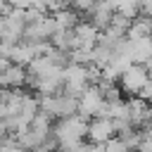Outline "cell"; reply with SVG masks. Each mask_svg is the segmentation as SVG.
<instances>
[{
  "mask_svg": "<svg viewBox=\"0 0 152 152\" xmlns=\"http://www.w3.org/2000/svg\"><path fill=\"white\" fill-rule=\"evenodd\" d=\"M147 76H150V71H147L145 64L131 62V64L119 74L116 83H119L121 93H126V95H140V90H142L145 83H147Z\"/></svg>",
  "mask_w": 152,
  "mask_h": 152,
  "instance_id": "obj_1",
  "label": "cell"
},
{
  "mask_svg": "<svg viewBox=\"0 0 152 152\" xmlns=\"http://www.w3.org/2000/svg\"><path fill=\"white\" fill-rule=\"evenodd\" d=\"M55 31H57V24H55L52 14H45V17L36 19V21H28V24L24 26V36H21V40H24V43H28V45L45 43V40H50V38H52V33H55Z\"/></svg>",
  "mask_w": 152,
  "mask_h": 152,
  "instance_id": "obj_2",
  "label": "cell"
},
{
  "mask_svg": "<svg viewBox=\"0 0 152 152\" xmlns=\"http://www.w3.org/2000/svg\"><path fill=\"white\" fill-rule=\"evenodd\" d=\"M62 76H64L62 93H66L71 97H78L88 88V69H86V64H69L62 71Z\"/></svg>",
  "mask_w": 152,
  "mask_h": 152,
  "instance_id": "obj_3",
  "label": "cell"
},
{
  "mask_svg": "<svg viewBox=\"0 0 152 152\" xmlns=\"http://www.w3.org/2000/svg\"><path fill=\"white\" fill-rule=\"evenodd\" d=\"M104 107V97L100 93L97 86H88L81 95H78V114L86 116V119H93V116H100Z\"/></svg>",
  "mask_w": 152,
  "mask_h": 152,
  "instance_id": "obj_4",
  "label": "cell"
},
{
  "mask_svg": "<svg viewBox=\"0 0 152 152\" xmlns=\"http://www.w3.org/2000/svg\"><path fill=\"white\" fill-rule=\"evenodd\" d=\"M109 138H114V126H112L109 116H93V119H88V133H86L88 142H107Z\"/></svg>",
  "mask_w": 152,
  "mask_h": 152,
  "instance_id": "obj_5",
  "label": "cell"
},
{
  "mask_svg": "<svg viewBox=\"0 0 152 152\" xmlns=\"http://www.w3.org/2000/svg\"><path fill=\"white\" fill-rule=\"evenodd\" d=\"M50 45L57 50H64V52H74V50H78V38L74 33V28H57L50 38Z\"/></svg>",
  "mask_w": 152,
  "mask_h": 152,
  "instance_id": "obj_6",
  "label": "cell"
},
{
  "mask_svg": "<svg viewBox=\"0 0 152 152\" xmlns=\"http://www.w3.org/2000/svg\"><path fill=\"white\" fill-rule=\"evenodd\" d=\"M52 19H55L57 28H74L83 17H81L76 10H71L69 5H64V7H59V10H55V12H52Z\"/></svg>",
  "mask_w": 152,
  "mask_h": 152,
  "instance_id": "obj_7",
  "label": "cell"
},
{
  "mask_svg": "<svg viewBox=\"0 0 152 152\" xmlns=\"http://www.w3.org/2000/svg\"><path fill=\"white\" fill-rule=\"evenodd\" d=\"M93 5H95V0H74L69 7H71V10H76L81 17H86V14L93 10Z\"/></svg>",
  "mask_w": 152,
  "mask_h": 152,
  "instance_id": "obj_8",
  "label": "cell"
},
{
  "mask_svg": "<svg viewBox=\"0 0 152 152\" xmlns=\"http://www.w3.org/2000/svg\"><path fill=\"white\" fill-rule=\"evenodd\" d=\"M102 152H126V147H124V142H121V140L109 138V140L102 145Z\"/></svg>",
  "mask_w": 152,
  "mask_h": 152,
  "instance_id": "obj_9",
  "label": "cell"
},
{
  "mask_svg": "<svg viewBox=\"0 0 152 152\" xmlns=\"http://www.w3.org/2000/svg\"><path fill=\"white\" fill-rule=\"evenodd\" d=\"M140 14L152 19V0H140Z\"/></svg>",
  "mask_w": 152,
  "mask_h": 152,
  "instance_id": "obj_10",
  "label": "cell"
},
{
  "mask_svg": "<svg viewBox=\"0 0 152 152\" xmlns=\"http://www.w3.org/2000/svg\"><path fill=\"white\" fill-rule=\"evenodd\" d=\"M10 10H12V7L7 5V0H0V14H7Z\"/></svg>",
  "mask_w": 152,
  "mask_h": 152,
  "instance_id": "obj_11",
  "label": "cell"
},
{
  "mask_svg": "<svg viewBox=\"0 0 152 152\" xmlns=\"http://www.w3.org/2000/svg\"><path fill=\"white\" fill-rule=\"evenodd\" d=\"M5 135H7V133H0V150H2V142H5Z\"/></svg>",
  "mask_w": 152,
  "mask_h": 152,
  "instance_id": "obj_12",
  "label": "cell"
},
{
  "mask_svg": "<svg viewBox=\"0 0 152 152\" xmlns=\"http://www.w3.org/2000/svg\"><path fill=\"white\" fill-rule=\"evenodd\" d=\"M126 152H138V150H135V147H133V150H126Z\"/></svg>",
  "mask_w": 152,
  "mask_h": 152,
  "instance_id": "obj_13",
  "label": "cell"
}]
</instances>
